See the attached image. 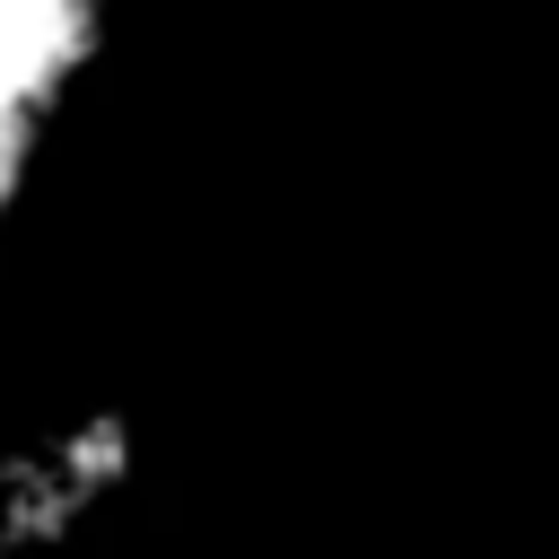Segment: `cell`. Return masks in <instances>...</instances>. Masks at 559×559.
<instances>
[{"mask_svg": "<svg viewBox=\"0 0 559 559\" xmlns=\"http://www.w3.org/2000/svg\"><path fill=\"white\" fill-rule=\"evenodd\" d=\"M140 411L70 393L0 428V559H79L140 489Z\"/></svg>", "mask_w": 559, "mask_h": 559, "instance_id": "6da1fadb", "label": "cell"}, {"mask_svg": "<svg viewBox=\"0 0 559 559\" xmlns=\"http://www.w3.org/2000/svg\"><path fill=\"white\" fill-rule=\"evenodd\" d=\"M114 0H0V253L52 192V166L105 79Z\"/></svg>", "mask_w": 559, "mask_h": 559, "instance_id": "7a4b0ae2", "label": "cell"}]
</instances>
